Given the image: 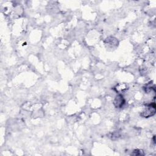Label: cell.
<instances>
[{
    "instance_id": "cell-1",
    "label": "cell",
    "mask_w": 156,
    "mask_h": 156,
    "mask_svg": "<svg viewBox=\"0 0 156 156\" xmlns=\"http://www.w3.org/2000/svg\"><path fill=\"white\" fill-rule=\"evenodd\" d=\"M156 112V106L155 102L149 104L147 105L143 111L141 113L140 115L143 118H149L151 117L155 114Z\"/></svg>"
},
{
    "instance_id": "cell-2",
    "label": "cell",
    "mask_w": 156,
    "mask_h": 156,
    "mask_svg": "<svg viewBox=\"0 0 156 156\" xmlns=\"http://www.w3.org/2000/svg\"><path fill=\"white\" fill-rule=\"evenodd\" d=\"M125 104V99L122 95L118 94L113 100V105L116 108H122Z\"/></svg>"
},
{
    "instance_id": "cell-3",
    "label": "cell",
    "mask_w": 156,
    "mask_h": 156,
    "mask_svg": "<svg viewBox=\"0 0 156 156\" xmlns=\"http://www.w3.org/2000/svg\"><path fill=\"white\" fill-rule=\"evenodd\" d=\"M118 42L117 38H115L112 37H110L107 38L105 40V44L107 45L109 47H117L118 45Z\"/></svg>"
},
{
    "instance_id": "cell-4",
    "label": "cell",
    "mask_w": 156,
    "mask_h": 156,
    "mask_svg": "<svg viewBox=\"0 0 156 156\" xmlns=\"http://www.w3.org/2000/svg\"><path fill=\"white\" fill-rule=\"evenodd\" d=\"M127 89H128L127 85L124 83L118 84L114 87V90H115V91L119 93L126 91V90Z\"/></svg>"
},
{
    "instance_id": "cell-5",
    "label": "cell",
    "mask_w": 156,
    "mask_h": 156,
    "mask_svg": "<svg viewBox=\"0 0 156 156\" xmlns=\"http://www.w3.org/2000/svg\"><path fill=\"white\" fill-rule=\"evenodd\" d=\"M131 154L133 155L137 156V155H144L145 153L143 151L142 149H135L134 150V151Z\"/></svg>"
},
{
    "instance_id": "cell-6",
    "label": "cell",
    "mask_w": 156,
    "mask_h": 156,
    "mask_svg": "<svg viewBox=\"0 0 156 156\" xmlns=\"http://www.w3.org/2000/svg\"><path fill=\"white\" fill-rule=\"evenodd\" d=\"M111 137H112V139H113L114 137H115L116 138H118L120 137V135L118 134V133L117 132H115L112 134Z\"/></svg>"
}]
</instances>
